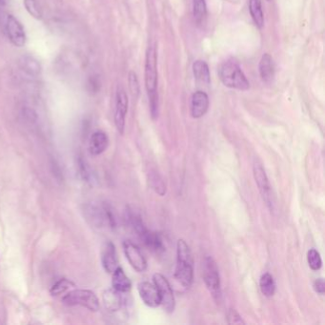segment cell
<instances>
[{"label":"cell","mask_w":325,"mask_h":325,"mask_svg":"<svg viewBox=\"0 0 325 325\" xmlns=\"http://www.w3.org/2000/svg\"><path fill=\"white\" fill-rule=\"evenodd\" d=\"M249 11L255 24L259 28L264 25V15L262 12L261 1L260 0H250L249 1Z\"/></svg>","instance_id":"7402d4cb"},{"label":"cell","mask_w":325,"mask_h":325,"mask_svg":"<svg viewBox=\"0 0 325 325\" xmlns=\"http://www.w3.org/2000/svg\"><path fill=\"white\" fill-rule=\"evenodd\" d=\"M254 178L256 183L259 187L260 194L262 195L263 199L265 200V202L267 204L271 203V186L270 183L268 181V178L266 176L265 170L263 169V167L261 166L259 162H255L254 164Z\"/></svg>","instance_id":"8fae6325"},{"label":"cell","mask_w":325,"mask_h":325,"mask_svg":"<svg viewBox=\"0 0 325 325\" xmlns=\"http://www.w3.org/2000/svg\"><path fill=\"white\" fill-rule=\"evenodd\" d=\"M139 238L143 242L144 245L155 254H161L166 249L161 234L156 232H153L147 229L143 234L139 236Z\"/></svg>","instance_id":"2e32d148"},{"label":"cell","mask_w":325,"mask_h":325,"mask_svg":"<svg viewBox=\"0 0 325 325\" xmlns=\"http://www.w3.org/2000/svg\"><path fill=\"white\" fill-rule=\"evenodd\" d=\"M129 100L125 90L119 86L116 95V110H115V125L119 134H123L125 129L126 115L128 113Z\"/></svg>","instance_id":"ba28073f"},{"label":"cell","mask_w":325,"mask_h":325,"mask_svg":"<svg viewBox=\"0 0 325 325\" xmlns=\"http://www.w3.org/2000/svg\"><path fill=\"white\" fill-rule=\"evenodd\" d=\"M307 261L309 264V267L314 270L318 271L323 266V260L321 258L320 253L316 249H310L307 253Z\"/></svg>","instance_id":"4316f807"},{"label":"cell","mask_w":325,"mask_h":325,"mask_svg":"<svg viewBox=\"0 0 325 325\" xmlns=\"http://www.w3.org/2000/svg\"><path fill=\"white\" fill-rule=\"evenodd\" d=\"M221 82L228 88L239 91H247L250 84L241 68L233 59H229L221 64L219 69Z\"/></svg>","instance_id":"3957f363"},{"label":"cell","mask_w":325,"mask_h":325,"mask_svg":"<svg viewBox=\"0 0 325 325\" xmlns=\"http://www.w3.org/2000/svg\"><path fill=\"white\" fill-rule=\"evenodd\" d=\"M314 289L317 293L324 295L325 292V279L323 278L321 279H317L314 282Z\"/></svg>","instance_id":"1f68e13d"},{"label":"cell","mask_w":325,"mask_h":325,"mask_svg":"<svg viewBox=\"0 0 325 325\" xmlns=\"http://www.w3.org/2000/svg\"><path fill=\"white\" fill-rule=\"evenodd\" d=\"M202 277L205 285L213 298L220 301L221 297V277L217 262L212 257H206L202 265Z\"/></svg>","instance_id":"5b68a950"},{"label":"cell","mask_w":325,"mask_h":325,"mask_svg":"<svg viewBox=\"0 0 325 325\" xmlns=\"http://www.w3.org/2000/svg\"><path fill=\"white\" fill-rule=\"evenodd\" d=\"M79 164V172H80V175L82 176V178L86 181H90V178L92 177V174L89 171V167L87 166V164L83 161V160H79L78 162Z\"/></svg>","instance_id":"4dcf8cb0"},{"label":"cell","mask_w":325,"mask_h":325,"mask_svg":"<svg viewBox=\"0 0 325 325\" xmlns=\"http://www.w3.org/2000/svg\"><path fill=\"white\" fill-rule=\"evenodd\" d=\"M227 323L229 325H245L240 315L232 308L229 309L227 312Z\"/></svg>","instance_id":"f546056e"},{"label":"cell","mask_w":325,"mask_h":325,"mask_svg":"<svg viewBox=\"0 0 325 325\" xmlns=\"http://www.w3.org/2000/svg\"><path fill=\"white\" fill-rule=\"evenodd\" d=\"M138 291L140 299L149 307H157L160 305V297L155 284L148 281L139 283Z\"/></svg>","instance_id":"7c38bea8"},{"label":"cell","mask_w":325,"mask_h":325,"mask_svg":"<svg viewBox=\"0 0 325 325\" xmlns=\"http://www.w3.org/2000/svg\"><path fill=\"white\" fill-rule=\"evenodd\" d=\"M121 293L112 289H107L103 293V303L107 310L111 312H116L122 306V298Z\"/></svg>","instance_id":"ffe728a7"},{"label":"cell","mask_w":325,"mask_h":325,"mask_svg":"<svg viewBox=\"0 0 325 325\" xmlns=\"http://www.w3.org/2000/svg\"><path fill=\"white\" fill-rule=\"evenodd\" d=\"M145 87L148 95L157 93V54L156 47L150 45L145 59Z\"/></svg>","instance_id":"8992f818"},{"label":"cell","mask_w":325,"mask_h":325,"mask_svg":"<svg viewBox=\"0 0 325 325\" xmlns=\"http://www.w3.org/2000/svg\"><path fill=\"white\" fill-rule=\"evenodd\" d=\"M61 301L68 306H81L92 312L99 310V299L94 292L88 289H75L70 291Z\"/></svg>","instance_id":"277c9868"},{"label":"cell","mask_w":325,"mask_h":325,"mask_svg":"<svg viewBox=\"0 0 325 325\" xmlns=\"http://www.w3.org/2000/svg\"><path fill=\"white\" fill-rule=\"evenodd\" d=\"M208 108V94L203 91L195 92L191 99V116L194 118H200L205 116Z\"/></svg>","instance_id":"5bb4252c"},{"label":"cell","mask_w":325,"mask_h":325,"mask_svg":"<svg viewBox=\"0 0 325 325\" xmlns=\"http://www.w3.org/2000/svg\"><path fill=\"white\" fill-rule=\"evenodd\" d=\"M75 283L67 279H60L59 280H57L53 285H52L50 293L52 296H59L63 293H65L67 290H69L72 287H75Z\"/></svg>","instance_id":"d4e9b609"},{"label":"cell","mask_w":325,"mask_h":325,"mask_svg":"<svg viewBox=\"0 0 325 325\" xmlns=\"http://www.w3.org/2000/svg\"><path fill=\"white\" fill-rule=\"evenodd\" d=\"M267 1H271V0H267Z\"/></svg>","instance_id":"e575fe53"},{"label":"cell","mask_w":325,"mask_h":325,"mask_svg":"<svg viewBox=\"0 0 325 325\" xmlns=\"http://www.w3.org/2000/svg\"><path fill=\"white\" fill-rule=\"evenodd\" d=\"M260 287L261 293L265 297H267V298L273 297L274 294L276 292V283H275L274 278L271 274H263L260 277Z\"/></svg>","instance_id":"603a6c76"},{"label":"cell","mask_w":325,"mask_h":325,"mask_svg":"<svg viewBox=\"0 0 325 325\" xmlns=\"http://www.w3.org/2000/svg\"><path fill=\"white\" fill-rule=\"evenodd\" d=\"M24 6L30 15H32L36 19H41L42 13L39 9L37 0H24Z\"/></svg>","instance_id":"f1b7e54d"},{"label":"cell","mask_w":325,"mask_h":325,"mask_svg":"<svg viewBox=\"0 0 325 325\" xmlns=\"http://www.w3.org/2000/svg\"><path fill=\"white\" fill-rule=\"evenodd\" d=\"M112 278V285L115 290L120 293H127L132 288V282L130 279L124 273L121 267H117V269L113 272Z\"/></svg>","instance_id":"d6986e66"},{"label":"cell","mask_w":325,"mask_h":325,"mask_svg":"<svg viewBox=\"0 0 325 325\" xmlns=\"http://www.w3.org/2000/svg\"><path fill=\"white\" fill-rule=\"evenodd\" d=\"M5 29L8 38L15 47L21 48L26 43V33L24 27L12 14H8L5 21Z\"/></svg>","instance_id":"9c48e42d"},{"label":"cell","mask_w":325,"mask_h":325,"mask_svg":"<svg viewBox=\"0 0 325 325\" xmlns=\"http://www.w3.org/2000/svg\"><path fill=\"white\" fill-rule=\"evenodd\" d=\"M150 184L152 189H154L159 195H164L166 193V185L163 179L157 173H151L150 175Z\"/></svg>","instance_id":"484cf974"},{"label":"cell","mask_w":325,"mask_h":325,"mask_svg":"<svg viewBox=\"0 0 325 325\" xmlns=\"http://www.w3.org/2000/svg\"><path fill=\"white\" fill-rule=\"evenodd\" d=\"M83 214L86 221L93 227L115 228L117 225L114 211L108 203H86L83 207Z\"/></svg>","instance_id":"7a4b0ae2"},{"label":"cell","mask_w":325,"mask_h":325,"mask_svg":"<svg viewBox=\"0 0 325 325\" xmlns=\"http://www.w3.org/2000/svg\"><path fill=\"white\" fill-rule=\"evenodd\" d=\"M193 73L194 77L197 81L203 83L205 85H209L211 81L210 70L208 64L203 60H196L193 64Z\"/></svg>","instance_id":"44dd1931"},{"label":"cell","mask_w":325,"mask_h":325,"mask_svg":"<svg viewBox=\"0 0 325 325\" xmlns=\"http://www.w3.org/2000/svg\"><path fill=\"white\" fill-rule=\"evenodd\" d=\"M128 84H129V89H130L131 94L135 97L138 98L140 93V86L139 82V78L137 74L134 71H131L128 76Z\"/></svg>","instance_id":"83f0119b"},{"label":"cell","mask_w":325,"mask_h":325,"mask_svg":"<svg viewBox=\"0 0 325 325\" xmlns=\"http://www.w3.org/2000/svg\"><path fill=\"white\" fill-rule=\"evenodd\" d=\"M176 279L185 288H189L194 279V260L191 249L185 240L180 239L177 243Z\"/></svg>","instance_id":"6da1fadb"},{"label":"cell","mask_w":325,"mask_h":325,"mask_svg":"<svg viewBox=\"0 0 325 325\" xmlns=\"http://www.w3.org/2000/svg\"><path fill=\"white\" fill-rule=\"evenodd\" d=\"M17 64L19 69L29 77L38 78L41 75L42 67L40 62L31 54L21 55L17 61Z\"/></svg>","instance_id":"9a60e30c"},{"label":"cell","mask_w":325,"mask_h":325,"mask_svg":"<svg viewBox=\"0 0 325 325\" xmlns=\"http://www.w3.org/2000/svg\"><path fill=\"white\" fill-rule=\"evenodd\" d=\"M193 13L197 23H201L206 18L207 6L205 0H193Z\"/></svg>","instance_id":"cb8c5ba5"},{"label":"cell","mask_w":325,"mask_h":325,"mask_svg":"<svg viewBox=\"0 0 325 325\" xmlns=\"http://www.w3.org/2000/svg\"><path fill=\"white\" fill-rule=\"evenodd\" d=\"M260 76L265 83H271L275 78V64L273 57L269 53H263L260 61Z\"/></svg>","instance_id":"ac0fdd59"},{"label":"cell","mask_w":325,"mask_h":325,"mask_svg":"<svg viewBox=\"0 0 325 325\" xmlns=\"http://www.w3.org/2000/svg\"><path fill=\"white\" fill-rule=\"evenodd\" d=\"M88 87L90 88V91L93 92V93L98 91V89L100 87V83H99L98 79L94 77H92L88 82Z\"/></svg>","instance_id":"d6a6232c"},{"label":"cell","mask_w":325,"mask_h":325,"mask_svg":"<svg viewBox=\"0 0 325 325\" xmlns=\"http://www.w3.org/2000/svg\"><path fill=\"white\" fill-rule=\"evenodd\" d=\"M109 145V138L103 131H95L89 140V152L92 156H99L104 153Z\"/></svg>","instance_id":"e0dca14e"},{"label":"cell","mask_w":325,"mask_h":325,"mask_svg":"<svg viewBox=\"0 0 325 325\" xmlns=\"http://www.w3.org/2000/svg\"><path fill=\"white\" fill-rule=\"evenodd\" d=\"M7 4V0H0V6H5Z\"/></svg>","instance_id":"836d02e7"},{"label":"cell","mask_w":325,"mask_h":325,"mask_svg":"<svg viewBox=\"0 0 325 325\" xmlns=\"http://www.w3.org/2000/svg\"><path fill=\"white\" fill-rule=\"evenodd\" d=\"M153 279L160 297V305H162L166 312H174L176 301L168 279L163 275L158 273L154 275Z\"/></svg>","instance_id":"52a82bcc"},{"label":"cell","mask_w":325,"mask_h":325,"mask_svg":"<svg viewBox=\"0 0 325 325\" xmlns=\"http://www.w3.org/2000/svg\"><path fill=\"white\" fill-rule=\"evenodd\" d=\"M123 251L126 259L129 261L131 266L139 273H142L147 269V261L144 258L140 249L130 240L123 242Z\"/></svg>","instance_id":"30bf717a"},{"label":"cell","mask_w":325,"mask_h":325,"mask_svg":"<svg viewBox=\"0 0 325 325\" xmlns=\"http://www.w3.org/2000/svg\"><path fill=\"white\" fill-rule=\"evenodd\" d=\"M101 263L107 273L112 274L118 267L116 246L112 241L105 242L101 250Z\"/></svg>","instance_id":"4fadbf2b"}]
</instances>
